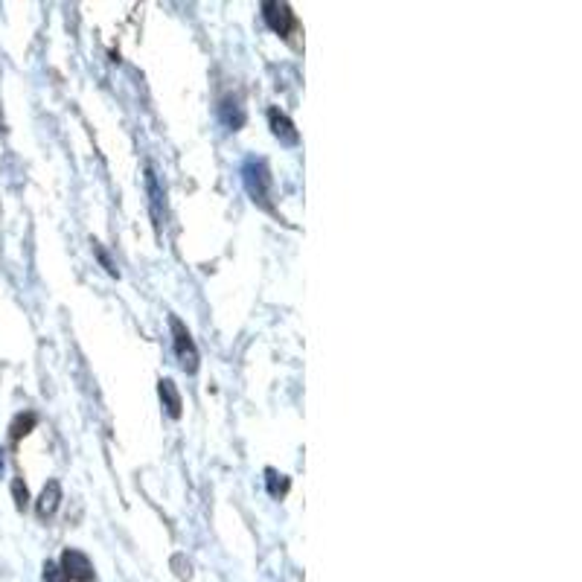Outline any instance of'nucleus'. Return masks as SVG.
<instances>
[{"label": "nucleus", "mask_w": 582, "mask_h": 582, "mask_svg": "<svg viewBox=\"0 0 582 582\" xmlns=\"http://www.w3.org/2000/svg\"><path fill=\"white\" fill-rule=\"evenodd\" d=\"M242 183H245L253 204L265 212H271L274 219H280V212L274 207V175H271V166H268L265 158H248L242 163Z\"/></svg>", "instance_id": "1"}, {"label": "nucleus", "mask_w": 582, "mask_h": 582, "mask_svg": "<svg viewBox=\"0 0 582 582\" xmlns=\"http://www.w3.org/2000/svg\"><path fill=\"white\" fill-rule=\"evenodd\" d=\"M169 329H172V347H175V356L181 361V370L183 373H198V364H201V356H198V347L190 335V329L183 326V320L178 315H169Z\"/></svg>", "instance_id": "2"}, {"label": "nucleus", "mask_w": 582, "mask_h": 582, "mask_svg": "<svg viewBox=\"0 0 582 582\" xmlns=\"http://www.w3.org/2000/svg\"><path fill=\"white\" fill-rule=\"evenodd\" d=\"M59 565H62V571L67 574L70 582H93V576H96L93 574V562L76 547H64Z\"/></svg>", "instance_id": "3"}, {"label": "nucleus", "mask_w": 582, "mask_h": 582, "mask_svg": "<svg viewBox=\"0 0 582 582\" xmlns=\"http://www.w3.org/2000/svg\"><path fill=\"white\" fill-rule=\"evenodd\" d=\"M262 21L268 24V30L271 33H277L280 38H289V33L297 26V18H294V12H291V6H286V3H262Z\"/></svg>", "instance_id": "4"}, {"label": "nucleus", "mask_w": 582, "mask_h": 582, "mask_svg": "<svg viewBox=\"0 0 582 582\" xmlns=\"http://www.w3.org/2000/svg\"><path fill=\"white\" fill-rule=\"evenodd\" d=\"M268 125H271V134L280 140L282 146H297V143H300V134H297L294 122H291V117L286 111L268 108Z\"/></svg>", "instance_id": "5"}, {"label": "nucleus", "mask_w": 582, "mask_h": 582, "mask_svg": "<svg viewBox=\"0 0 582 582\" xmlns=\"http://www.w3.org/2000/svg\"><path fill=\"white\" fill-rule=\"evenodd\" d=\"M219 120L227 125L230 131H239L245 125V120H248V111H245V105H242V99H239L236 93H227V96H221V102H219Z\"/></svg>", "instance_id": "6"}, {"label": "nucleus", "mask_w": 582, "mask_h": 582, "mask_svg": "<svg viewBox=\"0 0 582 582\" xmlns=\"http://www.w3.org/2000/svg\"><path fill=\"white\" fill-rule=\"evenodd\" d=\"M59 504H62V484L53 478V480H47V484H44V489H41L38 501H35V513H38V518H41V521L53 518L55 509H59Z\"/></svg>", "instance_id": "7"}, {"label": "nucleus", "mask_w": 582, "mask_h": 582, "mask_svg": "<svg viewBox=\"0 0 582 582\" xmlns=\"http://www.w3.org/2000/svg\"><path fill=\"white\" fill-rule=\"evenodd\" d=\"M158 396H161V402L166 408V417L169 419H181L183 414V399H181V390L172 379H161L158 381Z\"/></svg>", "instance_id": "8"}, {"label": "nucleus", "mask_w": 582, "mask_h": 582, "mask_svg": "<svg viewBox=\"0 0 582 582\" xmlns=\"http://www.w3.org/2000/svg\"><path fill=\"white\" fill-rule=\"evenodd\" d=\"M35 425H38V414H35V410H24V414H18L15 419H12L9 439H12V443H18V439H24L26 434L35 428Z\"/></svg>", "instance_id": "9"}, {"label": "nucleus", "mask_w": 582, "mask_h": 582, "mask_svg": "<svg viewBox=\"0 0 582 582\" xmlns=\"http://www.w3.org/2000/svg\"><path fill=\"white\" fill-rule=\"evenodd\" d=\"M265 486H268V495H271V498H286L289 489H291V480H289V475L277 472L274 466H268L265 469Z\"/></svg>", "instance_id": "10"}, {"label": "nucleus", "mask_w": 582, "mask_h": 582, "mask_svg": "<svg viewBox=\"0 0 582 582\" xmlns=\"http://www.w3.org/2000/svg\"><path fill=\"white\" fill-rule=\"evenodd\" d=\"M12 498H15V507L21 509V513H24L26 507H30V489H26L24 478H15V480H12Z\"/></svg>", "instance_id": "11"}, {"label": "nucleus", "mask_w": 582, "mask_h": 582, "mask_svg": "<svg viewBox=\"0 0 582 582\" xmlns=\"http://www.w3.org/2000/svg\"><path fill=\"white\" fill-rule=\"evenodd\" d=\"M91 245H93V253H96V260L102 262V268H105V271H108L111 277H120V268H117V262H111V257H108V253H105V248L99 245L96 239H91Z\"/></svg>", "instance_id": "12"}, {"label": "nucleus", "mask_w": 582, "mask_h": 582, "mask_svg": "<svg viewBox=\"0 0 582 582\" xmlns=\"http://www.w3.org/2000/svg\"><path fill=\"white\" fill-rule=\"evenodd\" d=\"M169 565H172V571H175L178 579H192V565H190V559H183V553H175Z\"/></svg>", "instance_id": "13"}, {"label": "nucleus", "mask_w": 582, "mask_h": 582, "mask_svg": "<svg viewBox=\"0 0 582 582\" xmlns=\"http://www.w3.org/2000/svg\"><path fill=\"white\" fill-rule=\"evenodd\" d=\"M44 582H70L59 562H44Z\"/></svg>", "instance_id": "14"}, {"label": "nucleus", "mask_w": 582, "mask_h": 582, "mask_svg": "<svg viewBox=\"0 0 582 582\" xmlns=\"http://www.w3.org/2000/svg\"><path fill=\"white\" fill-rule=\"evenodd\" d=\"M0 472H3V448H0Z\"/></svg>", "instance_id": "15"}]
</instances>
